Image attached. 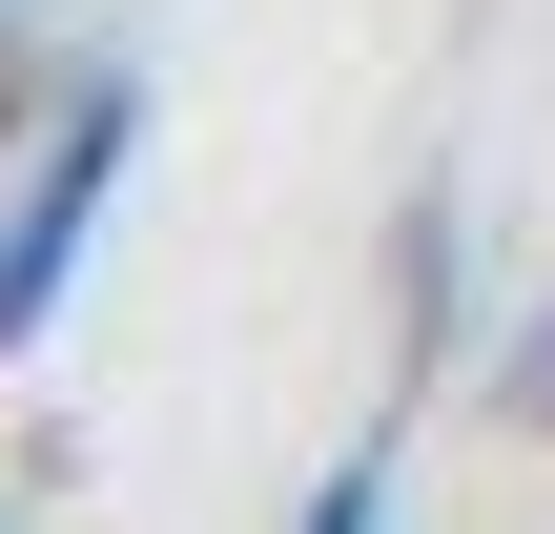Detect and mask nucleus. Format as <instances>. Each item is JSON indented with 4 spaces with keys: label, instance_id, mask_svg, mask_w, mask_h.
<instances>
[{
    "label": "nucleus",
    "instance_id": "3",
    "mask_svg": "<svg viewBox=\"0 0 555 534\" xmlns=\"http://www.w3.org/2000/svg\"><path fill=\"white\" fill-rule=\"evenodd\" d=\"M21 123H41V82H21V62H0V144H21Z\"/></svg>",
    "mask_w": 555,
    "mask_h": 534
},
{
    "label": "nucleus",
    "instance_id": "1",
    "mask_svg": "<svg viewBox=\"0 0 555 534\" xmlns=\"http://www.w3.org/2000/svg\"><path fill=\"white\" fill-rule=\"evenodd\" d=\"M124 185H144V62H62V82H41V123L0 144V370L82 309V268H103Z\"/></svg>",
    "mask_w": 555,
    "mask_h": 534
},
{
    "label": "nucleus",
    "instance_id": "2",
    "mask_svg": "<svg viewBox=\"0 0 555 534\" xmlns=\"http://www.w3.org/2000/svg\"><path fill=\"white\" fill-rule=\"evenodd\" d=\"M515 412H535V432H555V309H535V350H515Z\"/></svg>",
    "mask_w": 555,
    "mask_h": 534
}]
</instances>
